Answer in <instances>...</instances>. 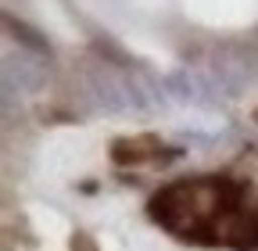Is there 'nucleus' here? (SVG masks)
I'll return each instance as SVG.
<instances>
[{
	"label": "nucleus",
	"instance_id": "1",
	"mask_svg": "<svg viewBox=\"0 0 258 251\" xmlns=\"http://www.w3.org/2000/svg\"><path fill=\"white\" fill-rule=\"evenodd\" d=\"M237 186L226 179H186L172 183L151 198V219L176 237L215 233L230 212H237Z\"/></svg>",
	"mask_w": 258,
	"mask_h": 251
},
{
	"label": "nucleus",
	"instance_id": "2",
	"mask_svg": "<svg viewBox=\"0 0 258 251\" xmlns=\"http://www.w3.org/2000/svg\"><path fill=\"white\" fill-rule=\"evenodd\" d=\"M158 140L154 137H133V140H115L111 147V158L118 165H140V162H151L158 158Z\"/></svg>",
	"mask_w": 258,
	"mask_h": 251
},
{
	"label": "nucleus",
	"instance_id": "3",
	"mask_svg": "<svg viewBox=\"0 0 258 251\" xmlns=\"http://www.w3.org/2000/svg\"><path fill=\"white\" fill-rule=\"evenodd\" d=\"M254 118H258V111H254Z\"/></svg>",
	"mask_w": 258,
	"mask_h": 251
}]
</instances>
